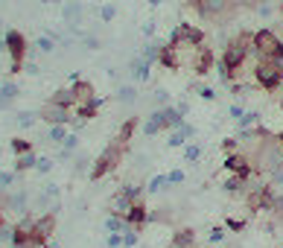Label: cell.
Masks as SVG:
<instances>
[{
	"instance_id": "obj_8",
	"label": "cell",
	"mask_w": 283,
	"mask_h": 248,
	"mask_svg": "<svg viewBox=\"0 0 283 248\" xmlns=\"http://www.w3.org/2000/svg\"><path fill=\"white\" fill-rule=\"evenodd\" d=\"M208 41V32L196 23H178L170 35V44H184V47H199Z\"/></svg>"
},
{
	"instance_id": "obj_17",
	"label": "cell",
	"mask_w": 283,
	"mask_h": 248,
	"mask_svg": "<svg viewBox=\"0 0 283 248\" xmlns=\"http://www.w3.org/2000/svg\"><path fill=\"white\" fill-rule=\"evenodd\" d=\"M172 248H199L196 246V231L193 228H175L172 231V243H170Z\"/></svg>"
},
{
	"instance_id": "obj_14",
	"label": "cell",
	"mask_w": 283,
	"mask_h": 248,
	"mask_svg": "<svg viewBox=\"0 0 283 248\" xmlns=\"http://www.w3.org/2000/svg\"><path fill=\"white\" fill-rule=\"evenodd\" d=\"M245 181H248V178H243V175H231V172H228V178L222 181V190H225L231 199H245V193H248Z\"/></svg>"
},
{
	"instance_id": "obj_20",
	"label": "cell",
	"mask_w": 283,
	"mask_h": 248,
	"mask_svg": "<svg viewBox=\"0 0 283 248\" xmlns=\"http://www.w3.org/2000/svg\"><path fill=\"white\" fill-rule=\"evenodd\" d=\"M137 126H140V117H129L120 129H117V140H123V143H132V137H134V132H137Z\"/></svg>"
},
{
	"instance_id": "obj_30",
	"label": "cell",
	"mask_w": 283,
	"mask_h": 248,
	"mask_svg": "<svg viewBox=\"0 0 283 248\" xmlns=\"http://www.w3.org/2000/svg\"><path fill=\"white\" fill-rule=\"evenodd\" d=\"M134 99H137V91H134L132 85H126V88L117 91V102H126V105H129V102H134Z\"/></svg>"
},
{
	"instance_id": "obj_15",
	"label": "cell",
	"mask_w": 283,
	"mask_h": 248,
	"mask_svg": "<svg viewBox=\"0 0 283 248\" xmlns=\"http://www.w3.org/2000/svg\"><path fill=\"white\" fill-rule=\"evenodd\" d=\"M193 134H196V129H193L190 123H181L178 129H172V132H170L167 146H172V149H175V146H184V143H190V140H193Z\"/></svg>"
},
{
	"instance_id": "obj_4",
	"label": "cell",
	"mask_w": 283,
	"mask_h": 248,
	"mask_svg": "<svg viewBox=\"0 0 283 248\" xmlns=\"http://www.w3.org/2000/svg\"><path fill=\"white\" fill-rule=\"evenodd\" d=\"M181 123H184V114L178 111V105H164V108H155V111L146 117L143 134H146V137H155V134H161V132L178 129Z\"/></svg>"
},
{
	"instance_id": "obj_9",
	"label": "cell",
	"mask_w": 283,
	"mask_h": 248,
	"mask_svg": "<svg viewBox=\"0 0 283 248\" xmlns=\"http://www.w3.org/2000/svg\"><path fill=\"white\" fill-rule=\"evenodd\" d=\"M38 117H41L44 123H50V126H67V123H73V111L64 108V105H56V102H50V99L38 108Z\"/></svg>"
},
{
	"instance_id": "obj_32",
	"label": "cell",
	"mask_w": 283,
	"mask_h": 248,
	"mask_svg": "<svg viewBox=\"0 0 283 248\" xmlns=\"http://www.w3.org/2000/svg\"><path fill=\"white\" fill-rule=\"evenodd\" d=\"M245 225H248L245 219H231V216L225 219V228H228V231H234V234H240V231H245Z\"/></svg>"
},
{
	"instance_id": "obj_7",
	"label": "cell",
	"mask_w": 283,
	"mask_h": 248,
	"mask_svg": "<svg viewBox=\"0 0 283 248\" xmlns=\"http://www.w3.org/2000/svg\"><path fill=\"white\" fill-rule=\"evenodd\" d=\"M281 47H283L281 35H278V29H272V26H263V29H257V32L251 35V50H254L257 58H272Z\"/></svg>"
},
{
	"instance_id": "obj_5",
	"label": "cell",
	"mask_w": 283,
	"mask_h": 248,
	"mask_svg": "<svg viewBox=\"0 0 283 248\" xmlns=\"http://www.w3.org/2000/svg\"><path fill=\"white\" fill-rule=\"evenodd\" d=\"M254 82L257 88L263 91H278L283 82V61H275V58H257L254 61Z\"/></svg>"
},
{
	"instance_id": "obj_12",
	"label": "cell",
	"mask_w": 283,
	"mask_h": 248,
	"mask_svg": "<svg viewBox=\"0 0 283 248\" xmlns=\"http://www.w3.org/2000/svg\"><path fill=\"white\" fill-rule=\"evenodd\" d=\"M149 205L140 199V202H134V208L126 213V222H129V231H137V234H143V228L149 225Z\"/></svg>"
},
{
	"instance_id": "obj_2",
	"label": "cell",
	"mask_w": 283,
	"mask_h": 248,
	"mask_svg": "<svg viewBox=\"0 0 283 248\" xmlns=\"http://www.w3.org/2000/svg\"><path fill=\"white\" fill-rule=\"evenodd\" d=\"M187 6L199 15V20L216 23V26H228L243 12V6L237 0H187Z\"/></svg>"
},
{
	"instance_id": "obj_38",
	"label": "cell",
	"mask_w": 283,
	"mask_h": 248,
	"mask_svg": "<svg viewBox=\"0 0 283 248\" xmlns=\"http://www.w3.org/2000/svg\"><path fill=\"white\" fill-rule=\"evenodd\" d=\"M108 246H111V248H123V237H120V234H111V237H108Z\"/></svg>"
},
{
	"instance_id": "obj_47",
	"label": "cell",
	"mask_w": 283,
	"mask_h": 248,
	"mask_svg": "<svg viewBox=\"0 0 283 248\" xmlns=\"http://www.w3.org/2000/svg\"><path fill=\"white\" fill-rule=\"evenodd\" d=\"M123 248H129V246H123Z\"/></svg>"
},
{
	"instance_id": "obj_33",
	"label": "cell",
	"mask_w": 283,
	"mask_h": 248,
	"mask_svg": "<svg viewBox=\"0 0 283 248\" xmlns=\"http://www.w3.org/2000/svg\"><path fill=\"white\" fill-rule=\"evenodd\" d=\"M237 149H240V137H225V140H222V152H225V155H231V152H237Z\"/></svg>"
},
{
	"instance_id": "obj_39",
	"label": "cell",
	"mask_w": 283,
	"mask_h": 248,
	"mask_svg": "<svg viewBox=\"0 0 283 248\" xmlns=\"http://www.w3.org/2000/svg\"><path fill=\"white\" fill-rule=\"evenodd\" d=\"M143 32H146V38H155V20H149V23L143 26Z\"/></svg>"
},
{
	"instance_id": "obj_24",
	"label": "cell",
	"mask_w": 283,
	"mask_h": 248,
	"mask_svg": "<svg viewBox=\"0 0 283 248\" xmlns=\"http://www.w3.org/2000/svg\"><path fill=\"white\" fill-rule=\"evenodd\" d=\"M38 161H35V152H26V155H18L15 158V172H26L29 167H35Z\"/></svg>"
},
{
	"instance_id": "obj_48",
	"label": "cell",
	"mask_w": 283,
	"mask_h": 248,
	"mask_svg": "<svg viewBox=\"0 0 283 248\" xmlns=\"http://www.w3.org/2000/svg\"><path fill=\"white\" fill-rule=\"evenodd\" d=\"M202 248H208V246H202Z\"/></svg>"
},
{
	"instance_id": "obj_35",
	"label": "cell",
	"mask_w": 283,
	"mask_h": 248,
	"mask_svg": "<svg viewBox=\"0 0 283 248\" xmlns=\"http://www.w3.org/2000/svg\"><path fill=\"white\" fill-rule=\"evenodd\" d=\"M167 178H170V184H181V181H184V170H172Z\"/></svg>"
},
{
	"instance_id": "obj_25",
	"label": "cell",
	"mask_w": 283,
	"mask_h": 248,
	"mask_svg": "<svg viewBox=\"0 0 283 248\" xmlns=\"http://www.w3.org/2000/svg\"><path fill=\"white\" fill-rule=\"evenodd\" d=\"M164 190H170V178H167V175H155V178L146 184V193H164Z\"/></svg>"
},
{
	"instance_id": "obj_37",
	"label": "cell",
	"mask_w": 283,
	"mask_h": 248,
	"mask_svg": "<svg viewBox=\"0 0 283 248\" xmlns=\"http://www.w3.org/2000/svg\"><path fill=\"white\" fill-rule=\"evenodd\" d=\"M228 114H231V120H240V117L245 114V108H243V105H231V108H228Z\"/></svg>"
},
{
	"instance_id": "obj_46",
	"label": "cell",
	"mask_w": 283,
	"mask_h": 248,
	"mask_svg": "<svg viewBox=\"0 0 283 248\" xmlns=\"http://www.w3.org/2000/svg\"><path fill=\"white\" fill-rule=\"evenodd\" d=\"M281 111H283V96H281Z\"/></svg>"
},
{
	"instance_id": "obj_10",
	"label": "cell",
	"mask_w": 283,
	"mask_h": 248,
	"mask_svg": "<svg viewBox=\"0 0 283 248\" xmlns=\"http://www.w3.org/2000/svg\"><path fill=\"white\" fill-rule=\"evenodd\" d=\"M193 73L196 76H208L213 67H216V53H213V47L210 44H199L196 47V53H193Z\"/></svg>"
},
{
	"instance_id": "obj_6",
	"label": "cell",
	"mask_w": 283,
	"mask_h": 248,
	"mask_svg": "<svg viewBox=\"0 0 283 248\" xmlns=\"http://www.w3.org/2000/svg\"><path fill=\"white\" fill-rule=\"evenodd\" d=\"M3 50L9 53L12 64H9V73H20L23 70V61H26V53H29V41L20 29H9L6 38H3Z\"/></svg>"
},
{
	"instance_id": "obj_45",
	"label": "cell",
	"mask_w": 283,
	"mask_h": 248,
	"mask_svg": "<svg viewBox=\"0 0 283 248\" xmlns=\"http://www.w3.org/2000/svg\"><path fill=\"white\" fill-rule=\"evenodd\" d=\"M278 91H281V96H283V82H281V88H278Z\"/></svg>"
},
{
	"instance_id": "obj_26",
	"label": "cell",
	"mask_w": 283,
	"mask_h": 248,
	"mask_svg": "<svg viewBox=\"0 0 283 248\" xmlns=\"http://www.w3.org/2000/svg\"><path fill=\"white\" fill-rule=\"evenodd\" d=\"M152 105H155V108H164V105H172V96H170V91H167V88H158V91L152 94Z\"/></svg>"
},
{
	"instance_id": "obj_44",
	"label": "cell",
	"mask_w": 283,
	"mask_h": 248,
	"mask_svg": "<svg viewBox=\"0 0 283 248\" xmlns=\"http://www.w3.org/2000/svg\"><path fill=\"white\" fill-rule=\"evenodd\" d=\"M278 137H281V143H283V132H278Z\"/></svg>"
},
{
	"instance_id": "obj_43",
	"label": "cell",
	"mask_w": 283,
	"mask_h": 248,
	"mask_svg": "<svg viewBox=\"0 0 283 248\" xmlns=\"http://www.w3.org/2000/svg\"><path fill=\"white\" fill-rule=\"evenodd\" d=\"M149 6H152V9H155V6H161V0H149Z\"/></svg>"
},
{
	"instance_id": "obj_23",
	"label": "cell",
	"mask_w": 283,
	"mask_h": 248,
	"mask_svg": "<svg viewBox=\"0 0 283 248\" xmlns=\"http://www.w3.org/2000/svg\"><path fill=\"white\" fill-rule=\"evenodd\" d=\"M105 225H108V231H111V234H126V231H129V222H126V216H117V213H111Z\"/></svg>"
},
{
	"instance_id": "obj_29",
	"label": "cell",
	"mask_w": 283,
	"mask_h": 248,
	"mask_svg": "<svg viewBox=\"0 0 283 248\" xmlns=\"http://www.w3.org/2000/svg\"><path fill=\"white\" fill-rule=\"evenodd\" d=\"M9 146H12L15 158H18V155H26V152H32V143H29V140H23V137H15Z\"/></svg>"
},
{
	"instance_id": "obj_22",
	"label": "cell",
	"mask_w": 283,
	"mask_h": 248,
	"mask_svg": "<svg viewBox=\"0 0 283 248\" xmlns=\"http://www.w3.org/2000/svg\"><path fill=\"white\" fill-rule=\"evenodd\" d=\"M50 102H56V105H64V108H70V111L76 108V99H73V91H70V88H58V91L50 96ZM73 117H76V114H73Z\"/></svg>"
},
{
	"instance_id": "obj_28",
	"label": "cell",
	"mask_w": 283,
	"mask_h": 248,
	"mask_svg": "<svg viewBox=\"0 0 283 248\" xmlns=\"http://www.w3.org/2000/svg\"><path fill=\"white\" fill-rule=\"evenodd\" d=\"M202 158V146L199 143H184V164H193Z\"/></svg>"
},
{
	"instance_id": "obj_18",
	"label": "cell",
	"mask_w": 283,
	"mask_h": 248,
	"mask_svg": "<svg viewBox=\"0 0 283 248\" xmlns=\"http://www.w3.org/2000/svg\"><path fill=\"white\" fill-rule=\"evenodd\" d=\"M129 67H132V76H134L137 82H146V79L152 76V61H146L143 56H134Z\"/></svg>"
},
{
	"instance_id": "obj_3",
	"label": "cell",
	"mask_w": 283,
	"mask_h": 248,
	"mask_svg": "<svg viewBox=\"0 0 283 248\" xmlns=\"http://www.w3.org/2000/svg\"><path fill=\"white\" fill-rule=\"evenodd\" d=\"M126 152H129V143H123V140L114 137V140L99 152V158L94 161V167H91V181H99V178H105L108 172H114V170L123 164Z\"/></svg>"
},
{
	"instance_id": "obj_36",
	"label": "cell",
	"mask_w": 283,
	"mask_h": 248,
	"mask_svg": "<svg viewBox=\"0 0 283 248\" xmlns=\"http://www.w3.org/2000/svg\"><path fill=\"white\" fill-rule=\"evenodd\" d=\"M225 240V228H210V243H222Z\"/></svg>"
},
{
	"instance_id": "obj_21",
	"label": "cell",
	"mask_w": 283,
	"mask_h": 248,
	"mask_svg": "<svg viewBox=\"0 0 283 248\" xmlns=\"http://www.w3.org/2000/svg\"><path fill=\"white\" fill-rule=\"evenodd\" d=\"M149 222H158V225H175V208H158L149 213Z\"/></svg>"
},
{
	"instance_id": "obj_19",
	"label": "cell",
	"mask_w": 283,
	"mask_h": 248,
	"mask_svg": "<svg viewBox=\"0 0 283 248\" xmlns=\"http://www.w3.org/2000/svg\"><path fill=\"white\" fill-rule=\"evenodd\" d=\"M164 44H167V41H161V38H149V41L143 44V53H140V56H143L146 61L158 64V58H161V50H164Z\"/></svg>"
},
{
	"instance_id": "obj_27",
	"label": "cell",
	"mask_w": 283,
	"mask_h": 248,
	"mask_svg": "<svg viewBox=\"0 0 283 248\" xmlns=\"http://www.w3.org/2000/svg\"><path fill=\"white\" fill-rule=\"evenodd\" d=\"M237 126L240 129H251V126H260V114L257 111H245L240 120H237Z\"/></svg>"
},
{
	"instance_id": "obj_1",
	"label": "cell",
	"mask_w": 283,
	"mask_h": 248,
	"mask_svg": "<svg viewBox=\"0 0 283 248\" xmlns=\"http://www.w3.org/2000/svg\"><path fill=\"white\" fill-rule=\"evenodd\" d=\"M251 35H254V32L240 29L237 35H231V41L225 44V50H222V56H219V61L228 67V73H231L234 82H240V76H245V67H248L251 56H254V50H251Z\"/></svg>"
},
{
	"instance_id": "obj_13",
	"label": "cell",
	"mask_w": 283,
	"mask_h": 248,
	"mask_svg": "<svg viewBox=\"0 0 283 248\" xmlns=\"http://www.w3.org/2000/svg\"><path fill=\"white\" fill-rule=\"evenodd\" d=\"M70 91H73V99H76V108H82V105H91L94 99H96V88L91 85V82H85V79H73V85H70ZM73 108V111H76Z\"/></svg>"
},
{
	"instance_id": "obj_31",
	"label": "cell",
	"mask_w": 283,
	"mask_h": 248,
	"mask_svg": "<svg viewBox=\"0 0 283 248\" xmlns=\"http://www.w3.org/2000/svg\"><path fill=\"white\" fill-rule=\"evenodd\" d=\"M193 91H196L205 102H213V99H216V91H213L210 85H193Z\"/></svg>"
},
{
	"instance_id": "obj_40",
	"label": "cell",
	"mask_w": 283,
	"mask_h": 248,
	"mask_svg": "<svg viewBox=\"0 0 283 248\" xmlns=\"http://www.w3.org/2000/svg\"><path fill=\"white\" fill-rule=\"evenodd\" d=\"M102 18L111 20V18H114V6H105V9H102Z\"/></svg>"
},
{
	"instance_id": "obj_34",
	"label": "cell",
	"mask_w": 283,
	"mask_h": 248,
	"mask_svg": "<svg viewBox=\"0 0 283 248\" xmlns=\"http://www.w3.org/2000/svg\"><path fill=\"white\" fill-rule=\"evenodd\" d=\"M137 237H140V234H137V231H126V237H123V246L134 248V246H137Z\"/></svg>"
},
{
	"instance_id": "obj_42",
	"label": "cell",
	"mask_w": 283,
	"mask_h": 248,
	"mask_svg": "<svg viewBox=\"0 0 283 248\" xmlns=\"http://www.w3.org/2000/svg\"><path fill=\"white\" fill-rule=\"evenodd\" d=\"M278 35H281V41H283V20L278 23Z\"/></svg>"
},
{
	"instance_id": "obj_16",
	"label": "cell",
	"mask_w": 283,
	"mask_h": 248,
	"mask_svg": "<svg viewBox=\"0 0 283 248\" xmlns=\"http://www.w3.org/2000/svg\"><path fill=\"white\" fill-rule=\"evenodd\" d=\"M108 208H111V213H117V216H126L132 208H134V199L120 187V193L117 196H111V202H108Z\"/></svg>"
},
{
	"instance_id": "obj_41",
	"label": "cell",
	"mask_w": 283,
	"mask_h": 248,
	"mask_svg": "<svg viewBox=\"0 0 283 248\" xmlns=\"http://www.w3.org/2000/svg\"><path fill=\"white\" fill-rule=\"evenodd\" d=\"M278 15H281V20H283V0H278Z\"/></svg>"
},
{
	"instance_id": "obj_11",
	"label": "cell",
	"mask_w": 283,
	"mask_h": 248,
	"mask_svg": "<svg viewBox=\"0 0 283 248\" xmlns=\"http://www.w3.org/2000/svg\"><path fill=\"white\" fill-rule=\"evenodd\" d=\"M222 170L225 172H231V175H243V178H251L257 170H254V164L237 149V152H231V155H225V161H222Z\"/></svg>"
}]
</instances>
